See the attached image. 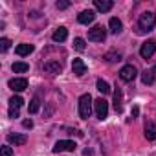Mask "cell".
I'll use <instances>...</instances> for the list:
<instances>
[{"mask_svg": "<svg viewBox=\"0 0 156 156\" xmlns=\"http://www.w3.org/2000/svg\"><path fill=\"white\" fill-rule=\"evenodd\" d=\"M108 26H110V31H112L114 35L121 33V30H123V24H121V20H119V19H116V17H112V19H110Z\"/></svg>", "mask_w": 156, "mask_h": 156, "instance_id": "ac0fdd59", "label": "cell"}, {"mask_svg": "<svg viewBox=\"0 0 156 156\" xmlns=\"http://www.w3.org/2000/svg\"><path fill=\"white\" fill-rule=\"evenodd\" d=\"M152 72H154V75H156V64H154V68H152Z\"/></svg>", "mask_w": 156, "mask_h": 156, "instance_id": "1f68e13d", "label": "cell"}, {"mask_svg": "<svg viewBox=\"0 0 156 156\" xmlns=\"http://www.w3.org/2000/svg\"><path fill=\"white\" fill-rule=\"evenodd\" d=\"M94 108H96V116H98L99 119H105V118L108 116V103H107L103 98H99V99L94 101Z\"/></svg>", "mask_w": 156, "mask_h": 156, "instance_id": "5b68a950", "label": "cell"}, {"mask_svg": "<svg viewBox=\"0 0 156 156\" xmlns=\"http://www.w3.org/2000/svg\"><path fill=\"white\" fill-rule=\"evenodd\" d=\"M105 61L107 62H118V61H121V53L119 51H108V53H105Z\"/></svg>", "mask_w": 156, "mask_h": 156, "instance_id": "7402d4cb", "label": "cell"}, {"mask_svg": "<svg viewBox=\"0 0 156 156\" xmlns=\"http://www.w3.org/2000/svg\"><path fill=\"white\" fill-rule=\"evenodd\" d=\"M92 114V96L90 94H83L79 98V116L83 119H88Z\"/></svg>", "mask_w": 156, "mask_h": 156, "instance_id": "7a4b0ae2", "label": "cell"}, {"mask_svg": "<svg viewBox=\"0 0 156 156\" xmlns=\"http://www.w3.org/2000/svg\"><path fill=\"white\" fill-rule=\"evenodd\" d=\"M66 37H68V30L66 28H57L55 31H53V35H51V39L55 41V42H64L66 41Z\"/></svg>", "mask_w": 156, "mask_h": 156, "instance_id": "9a60e30c", "label": "cell"}, {"mask_svg": "<svg viewBox=\"0 0 156 156\" xmlns=\"http://www.w3.org/2000/svg\"><path fill=\"white\" fill-rule=\"evenodd\" d=\"M138 114H140V108L138 107H132V118H138Z\"/></svg>", "mask_w": 156, "mask_h": 156, "instance_id": "4dcf8cb0", "label": "cell"}, {"mask_svg": "<svg viewBox=\"0 0 156 156\" xmlns=\"http://www.w3.org/2000/svg\"><path fill=\"white\" fill-rule=\"evenodd\" d=\"M94 6L101 13H107V11L112 9V2H110V0H94Z\"/></svg>", "mask_w": 156, "mask_h": 156, "instance_id": "5bb4252c", "label": "cell"}, {"mask_svg": "<svg viewBox=\"0 0 156 156\" xmlns=\"http://www.w3.org/2000/svg\"><path fill=\"white\" fill-rule=\"evenodd\" d=\"M123 92H121V88L119 87H116V90H114V108H116V112H121L123 110Z\"/></svg>", "mask_w": 156, "mask_h": 156, "instance_id": "7c38bea8", "label": "cell"}, {"mask_svg": "<svg viewBox=\"0 0 156 156\" xmlns=\"http://www.w3.org/2000/svg\"><path fill=\"white\" fill-rule=\"evenodd\" d=\"M9 118H19V108H9Z\"/></svg>", "mask_w": 156, "mask_h": 156, "instance_id": "f546056e", "label": "cell"}, {"mask_svg": "<svg viewBox=\"0 0 156 156\" xmlns=\"http://www.w3.org/2000/svg\"><path fill=\"white\" fill-rule=\"evenodd\" d=\"M105 37H107V31L103 26H94L88 31V41H92V42H103Z\"/></svg>", "mask_w": 156, "mask_h": 156, "instance_id": "277c9868", "label": "cell"}, {"mask_svg": "<svg viewBox=\"0 0 156 156\" xmlns=\"http://www.w3.org/2000/svg\"><path fill=\"white\" fill-rule=\"evenodd\" d=\"M154 51H156V42H154V41H147V42H143L141 48H140V55H141L143 59H151V57L154 55Z\"/></svg>", "mask_w": 156, "mask_h": 156, "instance_id": "52a82bcc", "label": "cell"}, {"mask_svg": "<svg viewBox=\"0 0 156 156\" xmlns=\"http://www.w3.org/2000/svg\"><path fill=\"white\" fill-rule=\"evenodd\" d=\"M22 127H24V129H33V121H31V119H24V121H22Z\"/></svg>", "mask_w": 156, "mask_h": 156, "instance_id": "f1b7e54d", "label": "cell"}, {"mask_svg": "<svg viewBox=\"0 0 156 156\" xmlns=\"http://www.w3.org/2000/svg\"><path fill=\"white\" fill-rule=\"evenodd\" d=\"M143 130H145V138H147L149 141L156 140V123H152V121H147Z\"/></svg>", "mask_w": 156, "mask_h": 156, "instance_id": "4fadbf2b", "label": "cell"}, {"mask_svg": "<svg viewBox=\"0 0 156 156\" xmlns=\"http://www.w3.org/2000/svg\"><path fill=\"white\" fill-rule=\"evenodd\" d=\"M11 70H13L15 73H24V72L30 70V64H26V62H13Z\"/></svg>", "mask_w": 156, "mask_h": 156, "instance_id": "ffe728a7", "label": "cell"}, {"mask_svg": "<svg viewBox=\"0 0 156 156\" xmlns=\"http://www.w3.org/2000/svg\"><path fill=\"white\" fill-rule=\"evenodd\" d=\"M42 68H44V72H48V73H59V72L62 70V66H61L59 61H48V62L42 64Z\"/></svg>", "mask_w": 156, "mask_h": 156, "instance_id": "8fae6325", "label": "cell"}, {"mask_svg": "<svg viewBox=\"0 0 156 156\" xmlns=\"http://www.w3.org/2000/svg\"><path fill=\"white\" fill-rule=\"evenodd\" d=\"M9 46H11V41L9 39H0V50H2V51H8Z\"/></svg>", "mask_w": 156, "mask_h": 156, "instance_id": "484cf974", "label": "cell"}, {"mask_svg": "<svg viewBox=\"0 0 156 156\" xmlns=\"http://www.w3.org/2000/svg\"><path fill=\"white\" fill-rule=\"evenodd\" d=\"M39 108H41V99H39V98H33V99L30 101L28 112H30V114H37V112H39Z\"/></svg>", "mask_w": 156, "mask_h": 156, "instance_id": "44dd1931", "label": "cell"}, {"mask_svg": "<svg viewBox=\"0 0 156 156\" xmlns=\"http://www.w3.org/2000/svg\"><path fill=\"white\" fill-rule=\"evenodd\" d=\"M33 50H35V48H33V44H19V46L15 48L17 55H20V57H26V55H30Z\"/></svg>", "mask_w": 156, "mask_h": 156, "instance_id": "e0dca14e", "label": "cell"}, {"mask_svg": "<svg viewBox=\"0 0 156 156\" xmlns=\"http://www.w3.org/2000/svg\"><path fill=\"white\" fill-rule=\"evenodd\" d=\"M94 19H96V13L92 9H85V11H81L77 15V20L81 24H90V22H94Z\"/></svg>", "mask_w": 156, "mask_h": 156, "instance_id": "9c48e42d", "label": "cell"}, {"mask_svg": "<svg viewBox=\"0 0 156 156\" xmlns=\"http://www.w3.org/2000/svg\"><path fill=\"white\" fill-rule=\"evenodd\" d=\"M141 81H143L145 85H152V83H154V72H152V70H145V72L141 73Z\"/></svg>", "mask_w": 156, "mask_h": 156, "instance_id": "d6986e66", "label": "cell"}, {"mask_svg": "<svg viewBox=\"0 0 156 156\" xmlns=\"http://www.w3.org/2000/svg\"><path fill=\"white\" fill-rule=\"evenodd\" d=\"M156 24V15L152 11H145L143 15H140V22H138V31L140 33H145V31H151Z\"/></svg>", "mask_w": 156, "mask_h": 156, "instance_id": "6da1fadb", "label": "cell"}, {"mask_svg": "<svg viewBox=\"0 0 156 156\" xmlns=\"http://www.w3.org/2000/svg\"><path fill=\"white\" fill-rule=\"evenodd\" d=\"M73 48H75L77 51H83V50L87 48V44H85V41H83V39H79V37H77V39L73 41Z\"/></svg>", "mask_w": 156, "mask_h": 156, "instance_id": "d4e9b609", "label": "cell"}, {"mask_svg": "<svg viewBox=\"0 0 156 156\" xmlns=\"http://www.w3.org/2000/svg\"><path fill=\"white\" fill-rule=\"evenodd\" d=\"M75 141H70V140H59L57 143H55V147H53V152L57 154V152H64V151H68V152H73L75 151Z\"/></svg>", "mask_w": 156, "mask_h": 156, "instance_id": "8992f818", "label": "cell"}, {"mask_svg": "<svg viewBox=\"0 0 156 156\" xmlns=\"http://www.w3.org/2000/svg\"><path fill=\"white\" fill-rule=\"evenodd\" d=\"M136 75H138V70H136L132 64H127V66H123V68L119 70V77H121V81H125V83L134 81Z\"/></svg>", "mask_w": 156, "mask_h": 156, "instance_id": "3957f363", "label": "cell"}, {"mask_svg": "<svg viewBox=\"0 0 156 156\" xmlns=\"http://www.w3.org/2000/svg\"><path fill=\"white\" fill-rule=\"evenodd\" d=\"M70 8V2H66V0H62V2H57V9H66Z\"/></svg>", "mask_w": 156, "mask_h": 156, "instance_id": "83f0119b", "label": "cell"}, {"mask_svg": "<svg viewBox=\"0 0 156 156\" xmlns=\"http://www.w3.org/2000/svg\"><path fill=\"white\" fill-rule=\"evenodd\" d=\"M72 70H73V73L75 75H85L87 73V64L81 61V59H73V62H72Z\"/></svg>", "mask_w": 156, "mask_h": 156, "instance_id": "30bf717a", "label": "cell"}, {"mask_svg": "<svg viewBox=\"0 0 156 156\" xmlns=\"http://www.w3.org/2000/svg\"><path fill=\"white\" fill-rule=\"evenodd\" d=\"M0 154H2V156H13V149L9 145H4L2 149H0Z\"/></svg>", "mask_w": 156, "mask_h": 156, "instance_id": "4316f807", "label": "cell"}, {"mask_svg": "<svg viewBox=\"0 0 156 156\" xmlns=\"http://www.w3.org/2000/svg\"><path fill=\"white\" fill-rule=\"evenodd\" d=\"M9 88L13 92H22L28 88V79H24V77H15V79L9 81Z\"/></svg>", "mask_w": 156, "mask_h": 156, "instance_id": "ba28073f", "label": "cell"}, {"mask_svg": "<svg viewBox=\"0 0 156 156\" xmlns=\"http://www.w3.org/2000/svg\"><path fill=\"white\" fill-rule=\"evenodd\" d=\"M9 105H11V108H20V107L24 105V99H22L20 96H13V98L9 99Z\"/></svg>", "mask_w": 156, "mask_h": 156, "instance_id": "cb8c5ba5", "label": "cell"}, {"mask_svg": "<svg viewBox=\"0 0 156 156\" xmlns=\"http://www.w3.org/2000/svg\"><path fill=\"white\" fill-rule=\"evenodd\" d=\"M8 141L11 145H24L28 141V138L24 134H8Z\"/></svg>", "mask_w": 156, "mask_h": 156, "instance_id": "2e32d148", "label": "cell"}, {"mask_svg": "<svg viewBox=\"0 0 156 156\" xmlns=\"http://www.w3.org/2000/svg\"><path fill=\"white\" fill-rule=\"evenodd\" d=\"M98 90L103 94V96H107V94H110V87H108V83L107 81H103V79H98Z\"/></svg>", "mask_w": 156, "mask_h": 156, "instance_id": "603a6c76", "label": "cell"}]
</instances>
